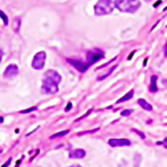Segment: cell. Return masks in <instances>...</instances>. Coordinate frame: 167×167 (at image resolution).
Segmentation results:
<instances>
[{"instance_id": "cell-23", "label": "cell", "mask_w": 167, "mask_h": 167, "mask_svg": "<svg viewBox=\"0 0 167 167\" xmlns=\"http://www.w3.org/2000/svg\"><path fill=\"white\" fill-rule=\"evenodd\" d=\"M10 160H11V159H9V160L7 162V164H5V165H2V167H7V166H8V165L10 164Z\"/></svg>"}, {"instance_id": "cell-20", "label": "cell", "mask_w": 167, "mask_h": 167, "mask_svg": "<svg viewBox=\"0 0 167 167\" xmlns=\"http://www.w3.org/2000/svg\"><path fill=\"white\" fill-rule=\"evenodd\" d=\"M36 110V107H32V108H28V110H26V111H23L22 113H27V112H31V111H35Z\"/></svg>"}, {"instance_id": "cell-5", "label": "cell", "mask_w": 167, "mask_h": 167, "mask_svg": "<svg viewBox=\"0 0 167 167\" xmlns=\"http://www.w3.org/2000/svg\"><path fill=\"white\" fill-rule=\"evenodd\" d=\"M104 58V52L100 50H92L87 52V64L92 66L96 62Z\"/></svg>"}, {"instance_id": "cell-21", "label": "cell", "mask_w": 167, "mask_h": 167, "mask_svg": "<svg viewBox=\"0 0 167 167\" xmlns=\"http://www.w3.org/2000/svg\"><path fill=\"white\" fill-rule=\"evenodd\" d=\"M71 106H73V104H71V103H69V104H68L67 105V107H66V111H70V108H71Z\"/></svg>"}, {"instance_id": "cell-8", "label": "cell", "mask_w": 167, "mask_h": 167, "mask_svg": "<svg viewBox=\"0 0 167 167\" xmlns=\"http://www.w3.org/2000/svg\"><path fill=\"white\" fill-rule=\"evenodd\" d=\"M108 145L112 147H124V146L131 145V141L128 139H110Z\"/></svg>"}, {"instance_id": "cell-9", "label": "cell", "mask_w": 167, "mask_h": 167, "mask_svg": "<svg viewBox=\"0 0 167 167\" xmlns=\"http://www.w3.org/2000/svg\"><path fill=\"white\" fill-rule=\"evenodd\" d=\"M45 78H49L51 79L52 81H54L56 84H60V81H61V76L59 75V73H56V70H49V71H46L45 73Z\"/></svg>"}, {"instance_id": "cell-24", "label": "cell", "mask_w": 167, "mask_h": 167, "mask_svg": "<svg viewBox=\"0 0 167 167\" xmlns=\"http://www.w3.org/2000/svg\"><path fill=\"white\" fill-rule=\"evenodd\" d=\"M163 145H164V146H165V147H166V148H167V138H166V139H165V140H164V142H163Z\"/></svg>"}, {"instance_id": "cell-4", "label": "cell", "mask_w": 167, "mask_h": 167, "mask_svg": "<svg viewBox=\"0 0 167 167\" xmlns=\"http://www.w3.org/2000/svg\"><path fill=\"white\" fill-rule=\"evenodd\" d=\"M58 90H59L58 84H56L54 81H52L51 79L45 78L44 77L43 83H42V92H43L44 94H56Z\"/></svg>"}, {"instance_id": "cell-10", "label": "cell", "mask_w": 167, "mask_h": 167, "mask_svg": "<svg viewBox=\"0 0 167 167\" xmlns=\"http://www.w3.org/2000/svg\"><path fill=\"white\" fill-rule=\"evenodd\" d=\"M85 156H86V151L84 149H75V150L70 151V154H69V157L75 158V159H80V158H84Z\"/></svg>"}, {"instance_id": "cell-15", "label": "cell", "mask_w": 167, "mask_h": 167, "mask_svg": "<svg viewBox=\"0 0 167 167\" xmlns=\"http://www.w3.org/2000/svg\"><path fill=\"white\" fill-rule=\"evenodd\" d=\"M67 133H69V131H68V130H66V131H62V132H58V133H56V134H52L50 138H51V139H54V138L63 137V136H66Z\"/></svg>"}, {"instance_id": "cell-22", "label": "cell", "mask_w": 167, "mask_h": 167, "mask_svg": "<svg viewBox=\"0 0 167 167\" xmlns=\"http://www.w3.org/2000/svg\"><path fill=\"white\" fill-rule=\"evenodd\" d=\"M2 56H4V52H2V50L0 49V63H1V59H2Z\"/></svg>"}, {"instance_id": "cell-1", "label": "cell", "mask_w": 167, "mask_h": 167, "mask_svg": "<svg viewBox=\"0 0 167 167\" xmlns=\"http://www.w3.org/2000/svg\"><path fill=\"white\" fill-rule=\"evenodd\" d=\"M114 6L122 12L133 14L140 8L141 1L139 0H117V1H114Z\"/></svg>"}, {"instance_id": "cell-19", "label": "cell", "mask_w": 167, "mask_h": 167, "mask_svg": "<svg viewBox=\"0 0 167 167\" xmlns=\"http://www.w3.org/2000/svg\"><path fill=\"white\" fill-rule=\"evenodd\" d=\"M131 113H132V110H125V111H123L122 113H121V115H122V116H128Z\"/></svg>"}, {"instance_id": "cell-12", "label": "cell", "mask_w": 167, "mask_h": 167, "mask_svg": "<svg viewBox=\"0 0 167 167\" xmlns=\"http://www.w3.org/2000/svg\"><path fill=\"white\" fill-rule=\"evenodd\" d=\"M133 94H134V90H133V89H131V90L129 92L128 94H125V95H124V96H123L122 98H120V100H117L116 103H117V104H120V103H123V102H127V100H131V98L133 97Z\"/></svg>"}, {"instance_id": "cell-13", "label": "cell", "mask_w": 167, "mask_h": 167, "mask_svg": "<svg viewBox=\"0 0 167 167\" xmlns=\"http://www.w3.org/2000/svg\"><path fill=\"white\" fill-rule=\"evenodd\" d=\"M116 67H117V66H113L112 68H110V69H108V71H106L105 73H102V75H100V76L97 77V80H103V79L107 78V77H108V76H110V75H111V73H113L115 69H116Z\"/></svg>"}, {"instance_id": "cell-2", "label": "cell", "mask_w": 167, "mask_h": 167, "mask_svg": "<svg viewBox=\"0 0 167 167\" xmlns=\"http://www.w3.org/2000/svg\"><path fill=\"white\" fill-rule=\"evenodd\" d=\"M113 5L114 1L111 0H100L95 5V14L97 16H103V15H108L113 11Z\"/></svg>"}, {"instance_id": "cell-26", "label": "cell", "mask_w": 167, "mask_h": 167, "mask_svg": "<svg viewBox=\"0 0 167 167\" xmlns=\"http://www.w3.org/2000/svg\"><path fill=\"white\" fill-rule=\"evenodd\" d=\"M134 54V51L133 52H132V53H131V54H130V56H129V59H131V58H132V56H133Z\"/></svg>"}, {"instance_id": "cell-16", "label": "cell", "mask_w": 167, "mask_h": 167, "mask_svg": "<svg viewBox=\"0 0 167 167\" xmlns=\"http://www.w3.org/2000/svg\"><path fill=\"white\" fill-rule=\"evenodd\" d=\"M0 18L4 21L5 25H8V17H7V15H6V14L2 10H0Z\"/></svg>"}, {"instance_id": "cell-11", "label": "cell", "mask_w": 167, "mask_h": 167, "mask_svg": "<svg viewBox=\"0 0 167 167\" xmlns=\"http://www.w3.org/2000/svg\"><path fill=\"white\" fill-rule=\"evenodd\" d=\"M138 104H139L144 110H146V111H152V105H150L147 100H142V98H140L139 100H138Z\"/></svg>"}, {"instance_id": "cell-7", "label": "cell", "mask_w": 167, "mask_h": 167, "mask_svg": "<svg viewBox=\"0 0 167 167\" xmlns=\"http://www.w3.org/2000/svg\"><path fill=\"white\" fill-rule=\"evenodd\" d=\"M17 75H18V67L16 64H9L6 68L5 73H4V77L5 78H14Z\"/></svg>"}, {"instance_id": "cell-6", "label": "cell", "mask_w": 167, "mask_h": 167, "mask_svg": "<svg viewBox=\"0 0 167 167\" xmlns=\"http://www.w3.org/2000/svg\"><path fill=\"white\" fill-rule=\"evenodd\" d=\"M73 68H76L77 70H78L79 73H85L87 69H88V64L87 63H85V62L80 61V60H75V59H68L67 60Z\"/></svg>"}, {"instance_id": "cell-27", "label": "cell", "mask_w": 167, "mask_h": 167, "mask_svg": "<svg viewBox=\"0 0 167 167\" xmlns=\"http://www.w3.org/2000/svg\"><path fill=\"white\" fill-rule=\"evenodd\" d=\"M69 167H83V166H80V165H73V166H69Z\"/></svg>"}, {"instance_id": "cell-17", "label": "cell", "mask_w": 167, "mask_h": 167, "mask_svg": "<svg viewBox=\"0 0 167 167\" xmlns=\"http://www.w3.org/2000/svg\"><path fill=\"white\" fill-rule=\"evenodd\" d=\"M136 164H133V167H139V164H140V159H141V156L140 155H136Z\"/></svg>"}, {"instance_id": "cell-28", "label": "cell", "mask_w": 167, "mask_h": 167, "mask_svg": "<svg viewBox=\"0 0 167 167\" xmlns=\"http://www.w3.org/2000/svg\"><path fill=\"white\" fill-rule=\"evenodd\" d=\"M165 56H167V44H166V49H165Z\"/></svg>"}, {"instance_id": "cell-18", "label": "cell", "mask_w": 167, "mask_h": 167, "mask_svg": "<svg viewBox=\"0 0 167 167\" xmlns=\"http://www.w3.org/2000/svg\"><path fill=\"white\" fill-rule=\"evenodd\" d=\"M19 24H21V19L19 18H16V22H15V26H14V29L15 31H18L19 29Z\"/></svg>"}, {"instance_id": "cell-14", "label": "cell", "mask_w": 167, "mask_h": 167, "mask_svg": "<svg viewBox=\"0 0 167 167\" xmlns=\"http://www.w3.org/2000/svg\"><path fill=\"white\" fill-rule=\"evenodd\" d=\"M149 90L155 93L158 90V87H157V77L156 76H152L151 77V83H150V87H149Z\"/></svg>"}, {"instance_id": "cell-3", "label": "cell", "mask_w": 167, "mask_h": 167, "mask_svg": "<svg viewBox=\"0 0 167 167\" xmlns=\"http://www.w3.org/2000/svg\"><path fill=\"white\" fill-rule=\"evenodd\" d=\"M45 59H46V53H45L44 51L37 52V53L34 56L33 60H32V67H33L35 70H42V69L44 68Z\"/></svg>"}, {"instance_id": "cell-25", "label": "cell", "mask_w": 167, "mask_h": 167, "mask_svg": "<svg viewBox=\"0 0 167 167\" xmlns=\"http://www.w3.org/2000/svg\"><path fill=\"white\" fill-rule=\"evenodd\" d=\"M159 4H162V1H157L156 4H155V5H154V7H157V6L159 5Z\"/></svg>"}]
</instances>
